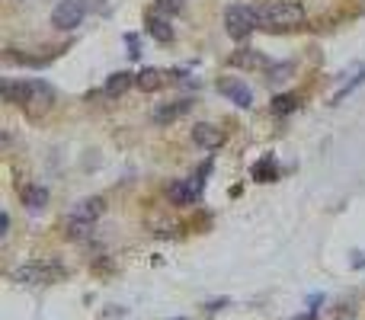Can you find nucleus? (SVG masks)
I'll list each match as a JSON object with an SVG mask.
<instances>
[{
	"label": "nucleus",
	"mask_w": 365,
	"mask_h": 320,
	"mask_svg": "<svg viewBox=\"0 0 365 320\" xmlns=\"http://www.w3.org/2000/svg\"><path fill=\"white\" fill-rule=\"evenodd\" d=\"M269 109H273L275 115H288V112H295V109H298V96H295V93H279V96H273Z\"/></svg>",
	"instance_id": "obj_16"
},
{
	"label": "nucleus",
	"mask_w": 365,
	"mask_h": 320,
	"mask_svg": "<svg viewBox=\"0 0 365 320\" xmlns=\"http://www.w3.org/2000/svg\"><path fill=\"white\" fill-rule=\"evenodd\" d=\"M192 109V100H170V102H160L157 109H154V125H173L176 119H183L186 112Z\"/></svg>",
	"instance_id": "obj_7"
},
{
	"label": "nucleus",
	"mask_w": 365,
	"mask_h": 320,
	"mask_svg": "<svg viewBox=\"0 0 365 320\" xmlns=\"http://www.w3.org/2000/svg\"><path fill=\"white\" fill-rule=\"evenodd\" d=\"M61 275H64L61 266H51V262H26V266H19L16 272H13V282H19V285H45V282L61 279Z\"/></svg>",
	"instance_id": "obj_4"
},
{
	"label": "nucleus",
	"mask_w": 365,
	"mask_h": 320,
	"mask_svg": "<svg viewBox=\"0 0 365 320\" xmlns=\"http://www.w3.org/2000/svg\"><path fill=\"white\" fill-rule=\"evenodd\" d=\"M125 45L132 48V51H128L132 58H138V55H141V48H138V36H125Z\"/></svg>",
	"instance_id": "obj_21"
},
{
	"label": "nucleus",
	"mask_w": 365,
	"mask_h": 320,
	"mask_svg": "<svg viewBox=\"0 0 365 320\" xmlns=\"http://www.w3.org/2000/svg\"><path fill=\"white\" fill-rule=\"evenodd\" d=\"M0 93H4L6 102L19 106L26 115H32V119H42V115L55 106V90L45 80H10V77H6V80L0 83Z\"/></svg>",
	"instance_id": "obj_1"
},
{
	"label": "nucleus",
	"mask_w": 365,
	"mask_h": 320,
	"mask_svg": "<svg viewBox=\"0 0 365 320\" xmlns=\"http://www.w3.org/2000/svg\"><path fill=\"white\" fill-rule=\"evenodd\" d=\"M256 26H260V19H256V10H250V6L234 4L224 13V29H228L231 38H247Z\"/></svg>",
	"instance_id": "obj_3"
},
{
	"label": "nucleus",
	"mask_w": 365,
	"mask_h": 320,
	"mask_svg": "<svg viewBox=\"0 0 365 320\" xmlns=\"http://www.w3.org/2000/svg\"><path fill=\"white\" fill-rule=\"evenodd\" d=\"M83 13H87V6L80 4V0H61V4L51 10V23L58 26V29H77V26L83 23Z\"/></svg>",
	"instance_id": "obj_5"
},
{
	"label": "nucleus",
	"mask_w": 365,
	"mask_h": 320,
	"mask_svg": "<svg viewBox=\"0 0 365 320\" xmlns=\"http://www.w3.org/2000/svg\"><path fill=\"white\" fill-rule=\"evenodd\" d=\"M147 36L154 38V42H173V26L166 23V19H160V16H147Z\"/></svg>",
	"instance_id": "obj_12"
},
{
	"label": "nucleus",
	"mask_w": 365,
	"mask_h": 320,
	"mask_svg": "<svg viewBox=\"0 0 365 320\" xmlns=\"http://www.w3.org/2000/svg\"><path fill=\"white\" fill-rule=\"evenodd\" d=\"M102 211H106V202H102L100 196H90V198H83V202L77 205L70 215H77V218H83V221H93L96 224V218H100Z\"/></svg>",
	"instance_id": "obj_11"
},
{
	"label": "nucleus",
	"mask_w": 365,
	"mask_h": 320,
	"mask_svg": "<svg viewBox=\"0 0 365 320\" xmlns=\"http://www.w3.org/2000/svg\"><path fill=\"white\" fill-rule=\"evenodd\" d=\"M170 320H186V317H170Z\"/></svg>",
	"instance_id": "obj_23"
},
{
	"label": "nucleus",
	"mask_w": 365,
	"mask_h": 320,
	"mask_svg": "<svg viewBox=\"0 0 365 320\" xmlns=\"http://www.w3.org/2000/svg\"><path fill=\"white\" fill-rule=\"evenodd\" d=\"M346 77H349V80H346V83H343V87H339V90H337V93H333V102H343V100H346V96H349V93H352V90H356V87H359V83H362V80H365V64H359V68H352V70H349V74H346Z\"/></svg>",
	"instance_id": "obj_15"
},
{
	"label": "nucleus",
	"mask_w": 365,
	"mask_h": 320,
	"mask_svg": "<svg viewBox=\"0 0 365 320\" xmlns=\"http://www.w3.org/2000/svg\"><path fill=\"white\" fill-rule=\"evenodd\" d=\"M157 4V10H164V13H179L183 10V0H154Z\"/></svg>",
	"instance_id": "obj_20"
},
{
	"label": "nucleus",
	"mask_w": 365,
	"mask_h": 320,
	"mask_svg": "<svg viewBox=\"0 0 365 320\" xmlns=\"http://www.w3.org/2000/svg\"><path fill=\"white\" fill-rule=\"evenodd\" d=\"M23 205L32 211H42L48 205V189L45 186H26L23 189Z\"/></svg>",
	"instance_id": "obj_13"
},
{
	"label": "nucleus",
	"mask_w": 365,
	"mask_h": 320,
	"mask_svg": "<svg viewBox=\"0 0 365 320\" xmlns=\"http://www.w3.org/2000/svg\"><path fill=\"white\" fill-rule=\"evenodd\" d=\"M256 19H260V29L266 32H288L305 23V6L295 0H269L256 6Z\"/></svg>",
	"instance_id": "obj_2"
},
{
	"label": "nucleus",
	"mask_w": 365,
	"mask_h": 320,
	"mask_svg": "<svg viewBox=\"0 0 365 320\" xmlns=\"http://www.w3.org/2000/svg\"><path fill=\"white\" fill-rule=\"evenodd\" d=\"M253 179H260V183H273V179H275V160L273 157H263L260 164L253 166Z\"/></svg>",
	"instance_id": "obj_19"
},
{
	"label": "nucleus",
	"mask_w": 365,
	"mask_h": 320,
	"mask_svg": "<svg viewBox=\"0 0 365 320\" xmlns=\"http://www.w3.org/2000/svg\"><path fill=\"white\" fill-rule=\"evenodd\" d=\"M231 64H234V68H256V64H263V58L256 55L253 48H240V51H234Z\"/></svg>",
	"instance_id": "obj_18"
},
{
	"label": "nucleus",
	"mask_w": 365,
	"mask_h": 320,
	"mask_svg": "<svg viewBox=\"0 0 365 320\" xmlns=\"http://www.w3.org/2000/svg\"><path fill=\"white\" fill-rule=\"evenodd\" d=\"M138 90H144V93H154V90L164 87V70L160 68H144L138 74V83H134Z\"/></svg>",
	"instance_id": "obj_14"
},
{
	"label": "nucleus",
	"mask_w": 365,
	"mask_h": 320,
	"mask_svg": "<svg viewBox=\"0 0 365 320\" xmlns=\"http://www.w3.org/2000/svg\"><path fill=\"white\" fill-rule=\"evenodd\" d=\"M192 141H196L202 151H218V147L224 144V132L218 125H211V122H199V125L192 128Z\"/></svg>",
	"instance_id": "obj_9"
},
{
	"label": "nucleus",
	"mask_w": 365,
	"mask_h": 320,
	"mask_svg": "<svg viewBox=\"0 0 365 320\" xmlns=\"http://www.w3.org/2000/svg\"><path fill=\"white\" fill-rule=\"evenodd\" d=\"M64 230H68V237H74V240H80V237H87L90 230H93V221H83V218L70 215L68 221H64Z\"/></svg>",
	"instance_id": "obj_17"
},
{
	"label": "nucleus",
	"mask_w": 365,
	"mask_h": 320,
	"mask_svg": "<svg viewBox=\"0 0 365 320\" xmlns=\"http://www.w3.org/2000/svg\"><path fill=\"white\" fill-rule=\"evenodd\" d=\"M6 230H10V215L4 211V215H0V234L6 237Z\"/></svg>",
	"instance_id": "obj_22"
},
{
	"label": "nucleus",
	"mask_w": 365,
	"mask_h": 320,
	"mask_svg": "<svg viewBox=\"0 0 365 320\" xmlns=\"http://www.w3.org/2000/svg\"><path fill=\"white\" fill-rule=\"evenodd\" d=\"M132 83H138V74H132V70H115V74L106 80L102 93H106L109 100H115V96L128 93V87H132Z\"/></svg>",
	"instance_id": "obj_10"
},
{
	"label": "nucleus",
	"mask_w": 365,
	"mask_h": 320,
	"mask_svg": "<svg viewBox=\"0 0 365 320\" xmlns=\"http://www.w3.org/2000/svg\"><path fill=\"white\" fill-rule=\"evenodd\" d=\"M199 196H202V179L189 176V179H176V183L166 186V198L173 205H196Z\"/></svg>",
	"instance_id": "obj_6"
},
{
	"label": "nucleus",
	"mask_w": 365,
	"mask_h": 320,
	"mask_svg": "<svg viewBox=\"0 0 365 320\" xmlns=\"http://www.w3.org/2000/svg\"><path fill=\"white\" fill-rule=\"evenodd\" d=\"M218 90H221L234 106H240V109L253 106V93H250V87L247 83H240V80H234V77H221V80H218Z\"/></svg>",
	"instance_id": "obj_8"
}]
</instances>
